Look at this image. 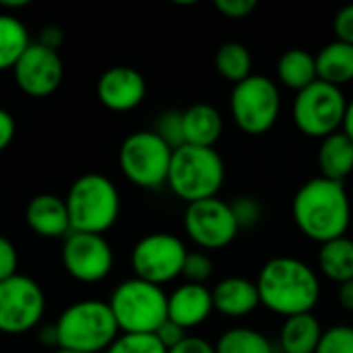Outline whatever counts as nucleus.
<instances>
[{
  "label": "nucleus",
  "mask_w": 353,
  "mask_h": 353,
  "mask_svg": "<svg viewBox=\"0 0 353 353\" xmlns=\"http://www.w3.org/2000/svg\"><path fill=\"white\" fill-rule=\"evenodd\" d=\"M292 215L298 230L312 242L325 244L343 238L352 223V201L345 184L323 176L304 182L292 201Z\"/></svg>",
  "instance_id": "obj_1"
},
{
  "label": "nucleus",
  "mask_w": 353,
  "mask_h": 353,
  "mask_svg": "<svg viewBox=\"0 0 353 353\" xmlns=\"http://www.w3.org/2000/svg\"><path fill=\"white\" fill-rule=\"evenodd\" d=\"M254 283L261 304L283 319L308 314L321 300L316 271L294 256H275L267 261Z\"/></svg>",
  "instance_id": "obj_2"
},
{
  "label": "nucleus",
  "mask_w": 353,
  "mask_h": 353,
  "mask_svg": "<svg viewBox=\"0 0 353 353\" xmlns=\"http://www.w3.org/2000/svg\"><path fill=\"white\" fill-rule=\"evenodd\" d=\"M225 182V163L215 147L182 145L174 151L168 186L186 205L215 199Z\"/></svg>",
  "instance_id": "obj_3"
},
{
  "label": "nucleus",
  "mask_w": 353,
  "mask_h": 353,
  "mask_svg": "<svg viewBox=\"0 0 353 353\" xmlns=\"http://www.w3.org/2000/svg\"><path fill=\"white\" fill-rule=\"evenodd\" d=\"M58 333V350L83 353L108 352L120 337L118 323L108 302L83 300L70 304L54 323Z\"/></svg>",
  "instance_id": "obj_4"
},
{
  "label": "nucleus",
  "mask_w": 353,
  "mask_h": 353,
  "mask_svg": "<svg viewBox=\"0 0 353 353\" xmlns=\"http://www.w3.org/2000/svg\"><path fill=\"white\" fill-rule=\"evenodd\" d=\"M64 203L72 232L103 236L120 217V192L101 174L79 176L70 184Z\"/></svg>",
  "instance_id": "obj_5"
},
{
  "label": "nucleus",
  "mask_w": 353,
  "mask_h": 353,
  "mask_svg": "<svg viewBox=\"0 0 353 353\" xmlns=\"http://www.w3.org/2000/svg\"><path fill=\"white\" fill-rule=\"evenodd\" d=\"M120 333L155 335L168 321V294L143 279H126L112 292L108 300Z\"/></svg>",
  "instance_id": "obj_6"
},
{
  "label": "nucleus",
  "mask_w": 353,
  "mask_h": 353,
  "mask_svg": "<svg viewBox=\"0 0 353 353\" xmlns=\"http://www.w3.org/2000/svg\"><path fill=\"white\" fill-rule=\"evenodd\" d=\"M172 155L174 149L155 130H137L122 141L118 161L128 182L139 188L157 190L168 184Z\"/></svg>",
  "instance_id": "obj_7"
},
{
  "label": "nucleus",
  "mask_w": 353,
  "mask_h": 353,
  "mask_svg": "<svg viewBox=\"0 0 353 353\" xmlns=\"http://www.w3.org/2000/svg\"><path fill=\"white\" fill-rule=\"evenodd\" d=\"M230 112L236 126L250 137L269 132L281 112V95L277 85L265 74H250L234 85L230 95Z\"/></svg>",
  "instance_id": "obj_8"
},
{
  "label": "nucleus",
  "mask_w": 353,
  "mask_h": 353,
  "mask_svg": "<svg viewBox=\"0 0 353 353\" xmlns=\"http://www.w3.org/2000/svg\"><path fill=\"white\" fill-rule=\"evenodd\" d=\"M347 103L339 87L316 81L296 93L292 116L300 132L323 141L343 128Z\"/></svg>",
  "instance_id": "obj_9"
},
{
  "label": "nucleus",
  "mask_w": 353,
  "mask_h": 353,
  "mask_svg": "<svg viewBox=\"0 0 353 353\" xmlns=\"http://www.w3.org/2000/svg\"><path fill=\"white\" fill-rule=\"evenodd\" d=\"M186 256L188 250L178 236L155 232L134 244L130 252V265L137 279L161 288L182 275Z\"/></svg>",
  "instance_id": "obj_10"
},
{
  "label": "nucleus",
  "mask_w": 353,
  "mask_h": 353,
  "mask_svg": "<svg viewBox=\"0 0 353 353\" xmlns=\"http://www.w3.org/2000/svg\"><path fill=\"white\" fill-rule=\"evenodd\" d=\"M46 312L41 285L27 275L0 281V333L23 335L35 329Z\"/></svg>",
  "instance_id": "obj_11"
},
{
  "label": "nucleus",
  "mask_w": 353,
  "mask_h": 353,
  "mask_svg": "<svg viewBox=\"0 0 353 353\" xmlns=\"http://www.w3.org/2000/svg\"><path fill=\"white\" fill-rule=\"evenodd\" d=\"M184 230L188 238L205 250H221L240 234L230 203L217 196L186 205Z\"/></svg>",
  "instance_id": "obj_12"
},
{
  "label": "nucleus",
  "mask_w": 353,
  "mask_h": 353,
  "mask_svg": "<svg viewBox=\"0 0 353 353\" xmlns=\"http://www.w3.org/2000/svg\"><path fill=\"white\" fill-rule=\"evenodd\" d=\"M62 265L72 279L91 285L103 281L112 273L114 252L103 236L70 232L64 238Z\"/></svg>",
  "instance_id": "obj_13"
},
{
  "label": "nucleus",
  "mask_w": 353,
  "mask_h": 353,
  "mask_svg": "<svg viewBox=\"0 0 353 353\" xmlns=\"http://www.w3.org/2000/svg\"><path fill=\"white\" fill-rule=\"evenodd\" d=\"M12 72L25 95L48 97L60 87L64 79V64L56 50L41 46L39 41H31Z\"/></svg>",
  "instance_id": "obj_14"
},
{
  "label": "nucleus",
  "mask_w": 353,
  "mask_h": 353,
  "mask_svg": "<svg viewBox=\"0 0 353 353\" xmlns=\"http://www.w3.org/2000/svg\"><path fill=\"white\" fill-rule=\"evenodd\" d=\"M147 95L145 77L132 66H112L97 81V99L112 112H130Z\"/></svg>",
  "instance_id": "obj_15"
},
{
  "label": "nucleus",
  "mask_w": 353,
  "mask_h": 353,
  "mask_svg": "<svg viewBox=\"0 0 353 353\" xmlns=\"http://www.w3.org/2000/svg\"><path fill=\"white\" fill-rule=\"evenodd\" d=\"M213 310V292L207 285L182 283L168 296V319L186 331L203 325Z\"/></svg>",
  "instance_id": "obj_16"
},
{
  "label": "nucleus",
  "mask_w": 353,
  "mask_h": 353,
  "mask_svg": "<svg viewBox=\"0 0 353 353\" xmlns=\"http://www.w3.org/2000/svg\"><path fill=\"white\" fill-rule=\"evenodd\" d=\"M25 221L29 230L41 238H66L72 228H70V217L64 199L43 192L35 194L27 207H25Z\"/></svg>",
  "instance_id": "obj_17"
},
{
  "label": "nucleus",
  "mask_w": 353,
  "mask_h": 353,
  "mask_svg": "<svg viewBox=\"0 0 353 353\" xmlns=\"http://www.w3.org/2000/svg\"><path fill=\"white\" fill-rule=\"evenodd\" d=\"M211 292L213 308L228 319H244L261 306L256 283L246 277H225Z\"/></svg>",
  "instance_id": "obj_18"
},
{
  "label": "nucleus",
  "mask_w": 353,
  "mask_h": 353,
  "mask_svg": "<svg viewBox=\"0 0 353 353\" xmlns=\"http://www.w3.org/2000/svg\"><path fill=\"white\" fill-rule=\"evenodd\" d=\"M184 141L194 147H215L223 134V118L209 103H194L182 112Z\"/></svg>",
  "instance_id": "obj_19"
},
{
  "label": "nucleus",
  "mask_w": 353,
  "mask_h": 353,
  "mask_svg": "<svg viewBox=\"0 0 353 353\" xmlns=\"http://www.w3.org/2000/svg\"><path fill=\"white\" fill-rule=\"evenodd\" d=\"M321 337L323 327L312 312L290 316L279 331V353H314Z\"/></svg>",
  "instance_id": "obj_20"
},
{
  "label": "nucleus",
  "mask_w": 353,
  "mask_h": 353,
  "mask_svg": "<svg viewBox=\"0 0 353 353\" xmlns=\"http://www.w3.org/2000/svg\"><path fill=\"white\" fill-rule=\"evenodd\" d=\"M319 170L323 178L333 182H343L353 172V143L343 130L321 141Z\"/></svg>",
  "instance_id": "obj_21"
},
{
  "label": "nucleus",
  "mask_w": 353,
  "mask_h": 353,
  "mask_svg": "<svg viewBox=\"0 0 353 353\" xmlns=\"http://www.w3.org/2000/svg\"><path fill=\"white\" fill-rule=\"evenodd\" d=\"M316 72L319 81L335 85H347L353 81V46L345 41H331L327 43L316 56Z\"/></svg>",
  "instance_id": "obj_22"
},
{
  "label": "nucleus",
  "mask_w": 353,
  "mask_h": 353,
  "mask_svg": "<svg viewBox=\"0 0 353 353\" xmlns=\"http://www.w3.org/2000/svg\"><path fill=\"white\" fill-rule=\"evenodd\" d=\"M277 79L283 87L300 93L302 89L319 81L316 58L310 52L300 50V48L283 52L277 62Z\"/></svg>",
  "instance_id": "obj_23"
},
{
  "label": "nucleus",
  "mask_w": 353,
  "mask_h": 353,
  "mask_svg": "<svg viewBox=\"0 0 353 353\" xmlns=\"http://www.w3.org/2000/svg\"><path fill=\"white\" fill-rule=\"evenodd\" d=\"M321 273L335 283H347L353 279V240L347 236L321 244L319 250Z\"/></svg>",
  "instance_id": "obj_24"
},
{
  "label": "nucleus",
  "mask_w": 353,
  "mask_h": 353,
  "mask_svg": "<svg viewBox=\"0 0 353 353\" xmlns=\"http://www.w3.org/2000/svg\"><path fill=\"white\" fill-rule=\"evenodd\" d=\"M29 46L31 37L23 21L10 12H0V72L12 70Z\"/></svg>",
  "instance_id": "obj_25"
},
{
  "label": "nucleus",
  "mask_w": 353,
  "mask_h": 353,
  "mask_svg": "<svg viewBox=\"0 0 353 353\" xmlns=\"http://www.w3.org/2000/svg\"><path fill=\"white\" fill-rule=\"evenodd\" d=\"M215 70L234 85L248 79L252 74V56L248 48L238 41H228L219 46L215 52Z\"/></svg>",
  "instance_id": "obj_26"
},
{
  "label": "nucleus",
  "mask_w": 353,
  "mask_h": 353,
  "mask_svg": "<svg viewBox=\"0 0 353 353\" xmlns=\"http://www.w3.org/2000/svg\"><path fill=\"white\" fill-rule=\"evenodd\" d=\"M217 353H275L271 341L256 329L250 327H234L225 331L217 343Z\"/></svg>",
  "instance_id": "obj_27"
},
{
  "label": "nucleus",
  "mask_w": 353,
  "mask_h": 353,
  "mask_svg": "<svg viewBox=\"0 0 353 353\" xmlns=\"http://www.w3.org/2000/svg\"><path fill=\"white\" fill-rule=\"evenodd\" d=\"M105 353H168V350L157 341L155 335L122 333Z\"/></svg>",
  "instance_id": "obj_28"
},
{
  "label": "nucleus",
  "mask_w": 353,
  "mask_h": 353,
  "mask_svg": "<svg viewBox=\"0 0 353 353\" xmlns=\"http://www.w3.org/2000/svg\"><path fill=\"white\" fill-rule=\"evenodd\" d=\"M314 353H353V327L335 325L325 329Z\"/></svg>",
  "instance_id": "obj_29"
},
{
  "label": "nucleus",
  "mask_w": 353,
  "mask_h": 353,
  "mask_svg": "<svg viewBox=\"0 0 353 353\" xmlns=\"http://www.w3.org/2000/svg\"><path fill=\"white\" fill-rule=\"evenodd\" d=\"M155 134L168 143L174 151L186 145L184 141V122H182V112H165L159 116L155 124Z\"/></svg>",
  "instance_id": "obj_30"
},
{
  "label": "nucleus",
  "mask_w": 353,
  "mask_h": 353,
  "mask_svg": "<svg viewBox=\"0 0 353 353\" xmlns=\"http://www.w3.org/2000/svg\"><path fill=\"white\" fill-rule=\"evenodd\" d=\"M232 213L236 217V223L240 230H250L256 228L263 219V205L254 196H238L234 203H230Z\"/></svg>",
  "instance_id": "obj_31"
},
{
  "label": "nucleus",
  "mask_w": 353,
  "mask_h": 353,
  "mask_svg": "<svg viewBox=\"0 0 353 353\" xmlns=\"http://www.w3.org/2000/svg\"><path fill=\"white\" fill-rule=\"evenodd\" d=\"M213 275V263L205 252H188L184 269H182V277H186V283H199L205 285V281H209Z\"/></svg>",
  "instance_id": "obj_32"
},
{
  "label": "nucleus",
  "mask_w": 353,
  "mask_h": 353,
  "mask_svg": "<svg viewBox=\"0 0 353 353\" xmlns=\"http://www.w3.org/2000/svg\"><path fill=\"white\" fill-rule=\"evenodd\" d=\"M17 267H19V254H17V246L0 236V281L17 275Z\"/></svg>",
  "instance_id": "obj_33"
},
{
  "label": "nucleus",
  "mask_w": 353,
  "mask_h": 353,
  "mask_svg": "<svg viewBox=\"0 0 353 353\" xmlns=\"http://www.w3.org/2000/svg\"><path fill=\"white\" fill-rule=\"evenodd\" d=\"M215 8L228 19H246L256 8V0H215Z\"/></svg>",
  "instance_id": "obj_34"
},
{
  "label": "nucleus",
  "mask_w": 353,
  "mask_h": 353,
  "mask_svg": "<svg viewBox=\"0 0 353 353\" xmlns=\"http://www.w3.org/2000/svg\"><path fill=\"white\" fill-rule=\"evenodd\" d=\"M155 337H157V341L170 352V350H174L176 345H180L188 335H186V329H182L180 325H176L174 321H165L157 331H155Z\"/></svg>",
  "instance_id": "obj_35"
},
{
  "label": "nucleus",
  "mask_w": 353,
  "mask_h": 353,
  "mask_svg": "<svg viewBox=\"0 0 353 353\" xmlns=\"http://www.w3.org/2000/svg\"><path fill=\"white\" fill-rule=\"evenodd\" d=\"M333 31H335V35H337L339 41H345V43L353 46V4L341 8V10L335 14Z\"/></svg>",
  "instance_id": "obj_36"
},
{
  "label": "nucleus",
  "mask_w": 353,
  "mask_h": 353,
  "mask_svg": "<svg viewBox=\"0 0 353 353\" xmlns=\"http://www.w3.org/2000/svg\"><path fill=\"white\" fill-rule=\"evenodd\" d=\"M168 353H217L215 345H211L207 339L203 337H186L180 345H176L174 350H170Z\"/></svg>",
  "instance_id": "obj_37"
},
{
  "label": "nucleus",
  "mask_w": 353,
  "mask_h": 353,
  "mask_svg": "<svg viewBox=\"0 0 353 353\" xmlns=\"http://www.w3.org/2000/svg\"><path fill=\"white\" fill-rule=\"evenodd\" d=\"M14 132H17L14 118H12L4 108H0V153H2L10 143H12Z\"/></svg>",
  "instance_id": "obj_38"
},
{
  "label": "nucleus",
  "mask_w": 353,
  "mask_h": 353,
  "mask_svg": "<svg viewBox=\"0 0 353 353\" xmlns=\"http://www.w3.org/2000/svg\"><path fill=\"white\" fill-rule=\"evenodd\" d=\"M39 43L50 48V50H60V46L64 43V31L58 27V25H48L41 29L39 33Z\"/></svg>",
  "instance_id": "obj_39"
},
{
  "label": "nucleus",
  "mask_w": 353,
  "mask_h": 353,
  "mask_svg": "<svg viewBox=\"0 0 353 353\" xmlns=\"http://www.w3.org/2000/svg\"><path fill=\"white\" fill-rule=\"evenodd\" d=\"M339 304H341L345 310L353 312V279L352 281H347V283H341V285H339Z\"/></svg>",
  "instance_id": "obj_40"
},
{
  "label": "nucleus",
  "mask_w": 353,
  "mask_h": 353,
  "mask_svg": "<svg viewBox=\"0 0 353 353\" xmlns=\"http://www.w3.org/2000/svg\"><path fill=\"white\" fill-rule=\"evenodd\" d=\"M39 341L43 345H50V347H58V333H56V327L50 325V327H43L39 331Z\"/></svg>",
  "instance_id": "obj_41"
},
{
  "label": "nucleus",
  "mask_w": 353,
  "mask_h": 353,
  "mask_svg": "<svg viewBox=\"0 0 353 353\" xmlns=\"http://www.w3.org/2000/svg\"><path fill=\"white\" fill-rule=\"evenodd\" d=\"M353 143V101L347 103V112H345V120H343V128H341Z\"/></svg>",
  "instance_id": "obj_42"
},
{
  "label": "nucleus",
  "mask_w": 353,
  "mask_h": 353,
  "mask_svg": "<svg viewBox=\"0 0 353 353\" xmlns=\"http://www.w3.org/2000/svg\"><path fill=\"white\" fill-rule=\"evenodd\" d=\"M25 6H29V0H0V8H6V10H17Z\"/></svg>",
  "instance_id": "obj_43"
},
{
  "label": "nucleus",
  "mask_w": 353,
  "mask_h": 353,
  "mask_svg": "<svg viewBox=\"0 0 353 353\" xmlns=\"http://www.w3.org/2000/svg\"><path fill=\"white\" fill-rule=\"evenodd\" d=\"M56 353H83V352H72V350H58Z\"/></svg>",
  "instance_id": "obj_44"
}]
</instances>
